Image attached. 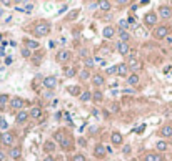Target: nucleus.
I'll use <instances>...</instances> for the list:
<instances>
[{
  "label": "nucleus",
  "mask_w": 172,
  "mask_h": 161,
  "mask_svg": "<svg viewBox=\"0 0 172 161\" xmlns=\"http://www.w3.org/2000/svg\"><path fill=\"white\" fill-rule=\"evenodd\" d=\"M44 115V111H42V108H40V106H34V108H32L30 111H28V116H32V118H40Z\"/></svg>",
  "instance_id": "16"
},
{
  "label": "nucleus",
  "mask_w": 172,
  "mask_h": 161,
  "mask_svg": "<svg viewBox=\"0 0 172 161\" xmlns=\"http://www.w3.org/2000/svg\"><path fill=\"white\" fill-rule=\"evenodd\" d=\"M122 151H124V155H129V153H130V144H125Z\"/></svg>",
  "instance_id": "40"
},
{
  "label": "nucleus",
  "mask_w": 172,
  "mask_h": 161,
  "mask_svg": "<svg viewBox=\"0 0 172 161\" xmlns=\"http://www.w3.org/2000/svg\"><path fill=\"white\" fill-rule=\"evenodd\" d=\"M105 153H107V148L104 146V144H97L95 148H94V156H95V158H104L105 156Z\"/></svg>",
  "instance_id": "6"
},
{
  "label": "nucleus",
  "mask_w": 172,
  "mask_h": 161,
  "mask_svg": "<svg viewBox=\"0 0 172 161\" xmlns=\"http://www.w3.org/2000/svg\"><path fill=\"white\" fill-rule=\"evenodd\" d=\"M119 37H120V42H129V38H130V35L127 33V32H124V30H120V33H119Z\"/></svg>",
  "instance_id": "27"
},
{
  "label": "nucleus",
  "mask_w": 172,
  "mask_h": 161,
  "mask_svg": "<svg viewBox=\"0 0 172 161\" xmlns=\"http://www.w3.org/2000/svg\"><path fill=\"white\" fill-rule=\"evenodd\" d=\"M23 105H25V101H23L22 98H14V100L10 101V106H12L14 110H22Z\"/></svg>",
  "instance_id": "12"
},
{
  "label": "nucleus",
  "mask_w": 172,
  "mask_h": 161,
  "mask_svg": "<svg viewBox=\"0 0 172 161\" xmlns=\"http://www.w3.org/2000/svg\"><path fill=\"white\" fill-rule=\"evenodd\" d=\"M22 57H30V50H28V48H23V50H22Z\"/></svg>",
  "instance_id": "39"
},
{
  "label": "nucleus",
  "mask_w": 172,
  "mask_h": 161,
  "mask_svg": "<svg viewBox=\"0 0 172 161\" xmlns=\"http://www.w3.org/2000/svg\"><path fill=\"white\" fill-rule=\"evenodd\" d=\"M115 72H117V75L125 77L127 73H129V67H127V63H119L115 67Z\"/></svg>",
  "instance_id": "11"
},
{
  "label": "nucleus",
  "mask_w": 172,
  "mask_h": 161,
  "mask_svg": "<svg viewBox=\"0 0 172 161\" xmlns=\"http://www.w3.org/2000/svg\"><path fill=\"white\" fill-rule=\"evenodd\" d=\"M142 130H145V125H142V126H139V128H137V133H141V131H142Z\"/></svg>",
  "instance_id": "43"
},
{
  "label": "nucleus",
  "mask_w": 172,
  "mask_h": 161,
  "mask_svg": "<svg viewBox=\"0 0 172 161\" xmlns=\"http://www.w3.org/2000/svg\"><path fill=\"white\" fill-rule=\"evenodd\" d=\"M27 120H28V111H25V110H20L19 113H17V116H15V121H17L19 125L25 123Z\"/></svg>",
  "instance_id": "9"
},
{
  "label": "nucleus",
  "mask_w": 172,
  "mask_h": 161,
  "mask_svg": "<svg viewBox=\"0 0 172 161\" xmlns=\"http://www.w3.org/2000/svg\"><path fill=\"white\" fill-rule=\"evenodd\" d=\"M44 161H55V159H54V156H50V155H48V156H47V158H45V159H44Z\"/></svg>",
  "instance_id": "42"
},
{
  "label": "nucleus",
  "mask_w": 172,
  "mask_h": 161,
  "mask_svg": "<svg viewBox=\"0 0 172 161\" xmlns=\"http://www.w3.org/2000/svg\"><path fill=\"white\" fill-rule=\"evenodd\" d=\"M129 67V70H132V72H139L144 65H142V61H139V60H130V63L127 65Z\"/></svg>",
  "instance_id": "17"
},
{
  "label": "nucleus",
  "mask_w": 172,
  "mask_h": 161,
  "mask_svg": "<svg viewBox=\"0 0 172 161\" xmlns=\"http://www.w3.org/2000/svg\"><path fill=\"white\" fill-rule=\"evenodd\" d=\"M54 139L64 148V150H69V148H70V144H72L70 143V138H69L64 131H57V133L54 135Z\"/></svg>",
  "instance_id": "1"
},
{
  "label": "nucleus",
  "mask_w": 172,
  "mask_h": 161,
  "mask_svg": "<svg viewBox=\"0 0 172 161\" xmlns=\"http://www.w3.org/2000/svg\"><path fill=\"white\" fill-rule=\"evenodd\" d=\"M85 67H94V58H87V60H85Z\"/></svg>",
  "instance_id": "37"
},
{
  "label": "nucleus",
  "mask_w": 172,
  "mask_h": 161,
  "mask_svg": "<svg viewBox=\"0 0 172 161\" xmlns=\"http://www.w3.org/2000/svg\"><path fill=\"white\" fill-rule=\"evenodd\" d=\"M34 32H35L37 37H47L50 33V23L48 22H39Z\"/></svg>",
  "instance_id": "2"
},
{
  "label": "nucleus",
  "mask_w": 172,
  "mask_h": 161,
  "mask_svg": "<svg viewBox=\"0 0 172 161\" xmlns=\"http://www.w3.org/2000/svg\"><path fill=\"white\" fill-rule=\"evenodd\" d=\"M20 12H27V14H30L32 10H34V3H25V5L22 7V9H19Z\"/></svg>",
  "instance_id": "26"
},
{
  "label": "nucleus",
  "mask_w": 172,
  "mask_h": 161,
  "mask_svg": "<svg viewBox=\"0 0 172 161\" xmlns=\"http://www.w3.org/2000/svg\"><path fill=\"white\" fill-rule=\"evenodd\" d=\"M0 141H2V133H0Z\"/></svg>",
  "instance_id": "46"
},
{
  "label": "nucleus",
  "mask_w": 172,
  "mask_h": 161,
  "mask_svg": "<svg viewBox=\"0 0 172 161\" xmlns=\"http://www.w3.org/2000/svg\"><path fill=\"white\" fill-rule=\"evenodd\" d=\"M14 139H15V136L12 135V133H9V131L2 135V143H3V144H7V146H10V144L14 143Z\"/></svg>",
  "instance_id": "15"
},
{
  "label": "nucleus",
  "mask_w": 172,
  "mask_h": 161,
  "mask_svg": "<svg viewBox=\"0 0 172 161\" xmlns=\"http://www.w3.org/2000/svg\"><path fill=\"white\" fill-rule=\"evenodd\" d=\"M44 148H45V151H50L52 153V151L55 150V143L54 141H47L45 144H44Z\"/></svg>",
  "instance_id": "29"
},
{
  "label": "nucleus",
  "mask_w": 172,
  "mask_h": 161,
  "mask_svg": "<svg viewBox=\"0 0 172 161\" xmlns=\"http://www.w3.org/2000/svg\"><path fill=\"white\" fill-rule=\"evenodd\" d=\"M44 86L48 88V90H54L55 86H57V78H55V75H48V77L44 78Z\"/></svg>",
  "instance_id": "5"
},
{
  "label": "nucleus",
  "mask_w": 172,
  "mask_h": 161,
  "mask_svg": "<svg viewBox=\"0 0 172 161\" xmlns=\"http://www.w3.org/2000/svg\"><path fill=\"white\" fill-rule=\"evenodd\" d=\"M167 35H169V28H167L166 25H161V27H157L154 30V37L157 40H162V38H167Z\"/></svg>",
  "instance_id": "3"
},
{
  "label": "nucleus",
  "mask_w": 172,
  "mask_h": 161,
  "mask_svg": "<svg viewBox=\"0 0 172 161\" xmlns=\"http://www.w3.org/2000/svg\"><path fill=\"white\" fill-rule=\"evenodd\" d=\"M69 60H70V52L67 50H60L55 55V61H59V63H67Z\"/></svg>",
  "instance_id": "4"
},
{
  "label": "nucleus",
  "mask_w": 172,
  "mask_h": 161,
  "mask_svg": "<svg viewBox=\"0 0 172 161\" xmlns=\"http://www.w3.org/2000/svg\"><path fill=\"white\" fill-rule=\"evenodd\" d=\"M75 73H77V70H75V68H67L65 75H67V77H75Z\"/></svg>",
  "instance_id": "34"
},
{
  "label": "nucleus",
  "mask_w": 172,
  "mask_h": 161,
  "mask_svg": "<svg viewBox=\"0 0 172 161\" xmlns=\"http://www.w3.org/2000/svg\"><path fill=\"white\" fill-rule=\"evenodd\" d=\"M155 148H157V151H166L167 148H169V143L167 141H157L155 143Z\"/></svg>",
  "instance_id": "24"
},
{
  "label": "nucleus",
  "mask_w": 172,
  "mask_h": 161,
  "mask_svg": "<svg viewBox=\"0 0 172 161\" xmlns=\"http://www.w3.org/2000/svg\"><path fill=\"white\" fill-rule=\"evenodd\" d=\"M117 52L120 53V55H129V52H130L129 43H125V42H119V43H117Z\"/></svg>",
  "instance_id": "8"
},
{
  "label": "nucleus",
  "mask_w": 172,
  "mask_h": 161,
  "mask_svg": "<svg viewBox=\"0 0 172 161\" xmlns=\"http://www.w3.org/2000/svg\"><path fill=\"white\" fill-rule=\"evenodd\" d=\"M99 9L100 10H110V2L104 0V2H99Z\"/></svg>",
  "instance_id": "28"
},
{
  "label": "nucleus",
  "mask_w": 172,
  "mask_h": 161,
  "mask_svg": "<svg viewBox=\"0 0 172 161\" xmlns=\"http://www.w3.org/2000/svg\"><path fill=\"white\" fill-rule=\"evenodd\" d=\"M90 98H92L90 92H82V95H80V100H82V101H89Z\"/></svg>",
  "instance_id": "30"
},
{
  "label": "nucleus",
  "mask_w": 172,
  "mask_h": 161,
  "mask_svg": "<svg viewBox=\"0 0 172 161\" xmlns=\"http://www.w3.org/2000/svg\"><path fill=\"white\" fill-rule=\"evenodd\" d=\"M0 128H3V130H5V128H9V125H7V121L3 118H0Z\"/></svg>",
  "instance_id": "36"
},
{
  "label": "nucleus",
  "mask_w": 172,
  "mask_h": 161,
  "mask_svg": "<svg viewBox=\"0 0 172 161\" xmlns=\"http://www.w3.org/2000/svg\"><path fill=\"white\" fill-rule=\"evenodd\" d=\"M144 161H162V155H157V153H147L144 156Z\"/></svg>",
  "instance_id": "18"
},
{
  "label": "nucleus",
  "mask_w": 172,
  "mask_h": 161,
  "mask_svg": "<svg viewBox=\"0 0 172 161\" xmlns=\"http://www.w3.org/2000/svg\"><path fill=\"white\" fill-rule=\"evenodd\" d=\"M80 78H84V80H87V78H89V72H87V70H84V72L80 73Z\"/></svg>",
  "instance_id": "38"
},
{
  "label": "nucleus",
  "mask_w": 172,
  "mask_h": 161,
  "mask_svg": "<svg viewBox=\"0 0 172 161\" xmlns=\"http://www.w3.org/2000/svg\"><path fill=\"white\" fill-rule=\"evenodd\" d=\"M25 48L35 50V48H39V42H35V40H25Z\"/></svg>",
  "instance_id": "23"
},
{
  "label": "nucleus",
  "mask_w": 172,
  "mask_h": 161,
  "mask_svg": "<svg viewBox=\"0 0 172 161\" xmlns=\"http://www.w3.org/2000/svg\"><path fill=\"white\" fill-rule=\"evenodd\" d=\"M67 92L70 93L72 96H80V95H82V88H80L79 85H70L67 88Z\"/></svg>",
  "instance_id": "14"
},
{
  "label": "nucleus",
  "mask_w": 172,
  "mask_h": 161,
  "mask_svg": "<svg viewBox=\"0 0 172 161\" xmlns=\"http://www.w3.org/2000/svg\"><path fill=\"white\" fill-rule=\"evenodd\" d=\"M12 61H14V60H12V57H7V58H5V65H10Z\"/></svg>",
  "instance_id": "41"
},
{
  "label": "nucleus",
  "mask_w": 172,
  "mask_h": 161,
  "mask_svg": "<svg viewBox=\"0 0 172 161\" xmlns=\"http://www.w3.org/2000/svg\"><path fill=\"white\" fill-rule=\"evenodd\" d=\"M159 135L164 136V138H170V136H172V126H170V125L162 126L161 130H159Z\"/></svg>",
  "instance_id": "13"
},
{
  "label": "nucleus",
  "mask_w": 172,
  "mask_h": 161,
  "mask_svg": "<svg viewBox=\"0 0 172 161\" xmlns=\"http://www.w3.org/2000/svg\"><path fill=\"white\" fill-rule=\"evenodd\" d=\"M72 161H85V156L82 155V153H77V155L72 158Z\"/></svg>",
  "instance_id": "32"
},
{
  "label": "nucleus",
  "mask_w": 172,
  "mask_h": 161,
  "mask_svg": "<svg viewBox=\"0 0 172 161\" xmlns=\"http://www.w3.org/2000/svg\"><path fill=\"white\" fill-rule=\"evenodd\" d=\"M159 14H161L162 18H170L172 17V9L167 5H162L161 9H159Z\"/></svg>",
  "instance_id": "10"
},
{
  "label": "nucleus",
  "mask_w": 172,
  "mask_h": 161,
  "mask_svg": "<svg viewBox=\"0 0 172 161\" xmlns=\"http://www.w3.org/2000/svg\"><path fill=\"white\" fill-rule=\"evenodd\" d=\"M20 155H22V150H20V146H15V148H12V150H10V158L19 159Z\"/></svg>",
  "instance_id": "22"
},
{
  "label": "nucleus",
  "mask_w": 172,
  "mask_h": 161,
  "mask_svg": "<svg viewBox=\"0 0 172 161\" xmlns=\"http://www.w3.org/2000/svg\"><path fill=\"white\" fill-rule=\"evenodd\" d=\"M92 83L95 85V86H102L105 83V78L102 77V75H94V78H92Z\"/></svg>",
  "instance_id": "21"
},
{
  "label": "nucleus",
  "mask_w": 172,
  "mask_h": 161,
  "mask_svg": "<svg viewBox=\"0 0 172 161\" xmlns=\"http://www.w3.org/2000/svg\"><path fill=\"white\" fill-rule=\"evenodd\" d=\"M92 98H94V101H97V103L102 101V92H95L92 95Z\"/></svg>",
  "instance_id": "31"
},
{
  "label": "nucleus",
  "mask_w": 172,
  "mask_h": 161,
  "mask_svg": "<svg viewBox=\"0 0 172 161\" xmlns=\"http://www.w3.org/2000/svg\"><path fill=\"white\" fill-rule=\"evenodd\" d=\"M9 101V95H0V106H3Z\"/></svg>",
  "instance_id": "33"
},
{
  "label": "nucleus",
  "mask_w": 172,
  "mask_h": 161,
  "mask_svg": "<svg viewBox=\"0 0 172 161\" xmlns=\"http://www.w3.org/2000/svg\"><path fill=\"white\" fill-rule=\"evenodd\" d=\"M110 141H112L114 144H122V141H124V138H122V135H120V133L114 131V133L110 135Z\"/></svg>",
  "instance_id": "19"
},
{
  "label": "nucleus",
  "mask_w": 172,
  "mask_h": 161,
  "mask_svg": "<svg viewBox=\"0 0 172 161\" xmlns=\"http://www.w3.org/2000/svg\"><path fill=\"white\" fill-rule=\"evenodd\" d=\"M119 25H120V28H122V30H124V32H125V28H127V27H129V23H127V22H125V20H120V22H119Z\"/></svg>",
  "instance_id": "35"
},
{
  "label": "nucleus",
  "mask_w": 172,
  "mask_h": 161,
  "mask_svg": "<svg viewBox=\"0 0 172 161\" xmlns=\"http://www.w3.org/2000/svg\"><path fill=\"white\" fill-rule=\"evenodd\" d=\"M3 158H5V155H3V153H2V151H0V161H2Z\"/></svg>",
  "instance_id": "45"
},
{
  "label": "nucleus",
  "mask_w": 172,
  "mask_h": 161,
  "mask_svg": "<svg viewBox=\"0 0 172 161\" xmlns=\"http://www.w3.org/2000/svg\"><path fill=\"white\" fill-rule=\"evenodd\" d=\"M139 80H141V78H139V75H130V77H127V83H129V85H137Z\"/></svg>",
  "instance_id": "25"
},
{
  "label": "nucleus",
  "mask_w": 172,
  "mask_h": 161,
  "mask_svg": "<svg viewBox=\"0 0 172 161\" xmlns=\"http://www.w3.org/2000/svg\"><path fill=\"white\" fill-rule=\"evenodd\" d=\"M136 20H134V17H129V20H127V23H134Z\"/></svg>",
  "instance_id": "44"
},
{
  "label": "nucleus",
  "mask_w": 172,
  "mask_h": 161,
  "mask_svg": "<svg viewBox=\"0 0 172 161\" xmlns=\"http://www.w3.org/2000/svg\"><path fill=\"white\" fill-rule=\"evenodd\" d=\"M102 35H104V38H112V37L115 35V28L114 27H105L104 32H102Z\"/></svg>",
  "instance_id": "20"
},
{
  "label": "nucleus",
  "mask_w": 172,
  "mask_h": 161,
  "mask_svg": "<svg viewBox=\"0 0 172 161\" xmlns=\"http://www.w3.org/2000/svg\"><path fill=\"white\" fill-rule=\"evenodd\" d=\"M144 22L147 23V25H155L157 23V15L154 14V12H149V14H145V17H144Z\"/></svg>",
  "instance_id": "7"
}]
</instances>
